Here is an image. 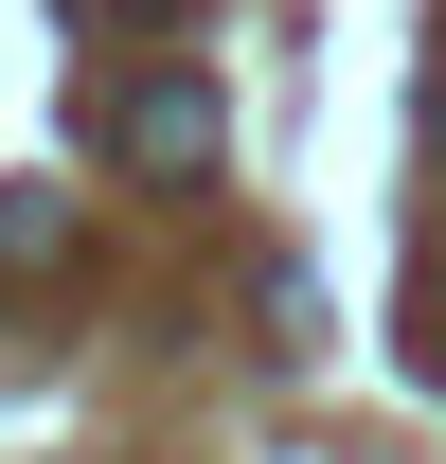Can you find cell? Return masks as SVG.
<instances>
[{"mask_svg":"<svg viewBox=\"0 0 446 464\" xmlns=\"http://www.w3.org/2000/svg\"><path fill=\"white\" fill-rule=\"evenodd\" d=\"M90 143H108V179H215L232 161V90L197 54H161V72H125L108 108H90Z\"/></svg>","mask_w":446,"mask_h":464,"instance_id":"obj_1","label":"cell"},{"mask_svg":"<svg viewBox=\"0 0 446 464\" xmlns=\"http://www.w3.org/2000/svg\"><path fill=\"white\" fill-rule=\"evenodd\" d=\"M0 268H72V197L18 179V197H0Z\"/></svg>","mask_w":446,"mask_h":464,"instance_id":"obj_2","label":"cell"},{"mask_svg":"<svg viewBox=\"0 0 446 464\" xmlns=\"http://www.w3.org/2000/svg\"><path fill=\"white\" fill-rule=\"evenodd\" d=\"M72 18H197V0H72Z\"/></svg>","mask_w":446,"mask_h":464,"instance_id":"obj_3","label":"cell"}]
</instances>
